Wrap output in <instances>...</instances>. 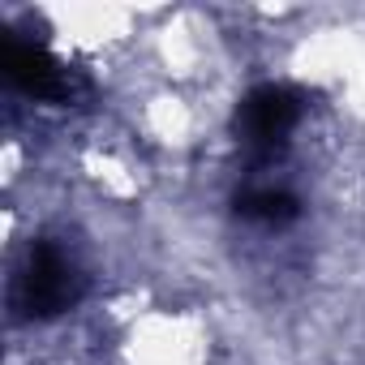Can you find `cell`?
<instances>
[{
    "instance_id": "obj_1",
    "label": "cell",
    "mask_w": 365,
    "mask_h": 365,
    "mask_svg": "<svg viewBox=\"0 0 365 365\" xmlns=\"http://www.w3.org/2000/svg\"><path fill=\"white\" fill-rule=\"evenodd\" d=\"M73 297H78V275L65 262V254L52 245L31 250V267L18 279V309L31 318H48V314H61Z\"/></svg>"
},
{
    "instance_id": "obj_2",
    "label": "cell",
    "mask_w": 365,
    "mask_h": 365,
    "mask_svg": "<svg viewBox=\"0 0 365 365\" xmlns=\"http://www.w3.org/2000/svg\"><path fill=\"white\" fill-rule=\"evenodd\" d=\"M292 120H297V99H292L284 86H262V91H254V95L241 103V112H237V125H241L245 142H254V146L279 142V138L292 129Z\"/></svg>"
},
{
    "instance_id": "obj_3",
    "label": "cell",
    "mask_w": 365,
    "mask_h": 365,
    "mask_svg": "<svg viewBox=\"0 0 365 365\" xmlns=\"http://www.w3.org/2000/svg\"><path fill=\"white\" fill-rule=\"evenodd\" d=\"M5 73L22 86V91H31V95H39V99H52V95H65V69L39 48V43H22V39H9L5 43Z\"/></svg>"
}]
</instances>
